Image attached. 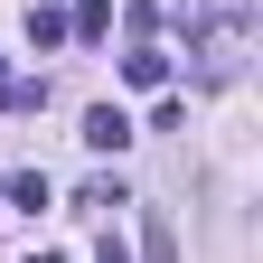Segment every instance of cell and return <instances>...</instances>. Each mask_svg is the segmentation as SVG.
I'll use <instances>...</instances> for the list:
<instances>
[{"label": "cell", "instance_id": "1", "mask_svg": "<svg viewBox=\"0 0 263 263\" xmlns=\"http://www.w3.org/2000/svg\"><path fill=\"white\" fill-rule=\"evenodd\" d=\"M85 141H94V151H122V141H132V113H122V104H94V113H85Z\"/></svg>", "mask_w": 263, "mask_h": 263}, {"label": "cell", "instance_id": "2", "mask_svg": "<svg viewBox=\"0 0 263 263\" xmlns=\"http://www.w3.org/2000/svg\"><path fill=\"white\" fill-rule=\"evenodd\" d=\"M122 85L160 94V85H170V57H160V47H132V57H122Z\"/></svg>", "mask_w": 263, "mask_h": 263}, {"label": "cell", "instance_id": "3", "mask_svg": "<svg viewBox=\"0 0 263 263\" xmlns=\"http://www.w3.org/2000/svg\"><path fill=\"white\" fill-rule=\"evenodd\" d=\"M113 28V0H76V10H66V38H104Z\"/></svg>", "mask_w": 263, "mask_h": 263}, {"label": "cell", "instance_id": "4", "mask_svg": "<svg viewBox=\"0 0 263 263\" xmlns=\"http://www.w3.org/2000/svg\"><path fill=\"white\" fill-rule=\"evenodd\" d=\"M38 104H47L38 76H0V113H38Z\"/></svg>", "mask_w": 263, "mask_h": 263}, {"label": "cell", "instance_id": "5", "mask_svg": "<svg viewBox=\"0 0 263 263\" xmlns=\"http://www.w3.org/2000/svg\"><path fill=\"white\" fill-rule=\"evenodd\" d=\"M0 207H47V170H19V179H0Z\"/></svg>", "mask_w": 263, "mask_h": 263}, {"label": "cell", "instance_id": "6", "mask_svg": "<svg viewBox=\"0 0 263 263\" xmlns=\"http://www.w3.org/2000/svg\"><path fill=\"white\" fill-rule=\"evenodd\" d=\"M28 47H38V57L66 47V10H28Z\"/></svg>", "mask_w": 263, "mask_h": 263}, {"label": "cell", "instance_id": "7", "mask_svg": "<svg viewBox=\"0 0 263 263\" xmlns=\"http://www.w3.org/2000/svg\"><path fill=\"white\" fill-rule=\"evenodd\" d=\"M141 254H151V263H170V254H179V235H170V216H160V207H151V226H141Z\"/></svg>", "mask_w": 263, "mask_h": 263}, {"label": "cell", "instance_id": "8", "mask_svg": "<svg viewBox=\"0 0 263 263\" xmlns=\"http://www.w3.org/2000/svg\"><path fill=\"white\" fill-rule=\"evenodd\" d=\"M122 28H132V47H151V28H160V0H132V10H122Z\"/></svg>", "mask_w": 263, "mask_h": 263}, {"label": "cell", "instance_id": "9", "mask_svg": "<svg viewBox=\"0 0 263 263\" xmlns=\"http://www.w3.org/2000/svg\"><path fill=\"white\" fill-rule=\"evenodd\" d=\"M94 263H132V245H122V235H104V245H94Z\"/></svg>", "mask_w": 263, "mask_h": 263}, {"label": "cell", "instance_id": "10", "mask_svg": "<svg viewBox=\"0 0 263 263\" xmlns=\"http://www.w3.org/2000/svg\"><path fill=\"white\" fill-rule=\"evenodd\" d=\"M0 76H10V57H0Z\"/></svg>", "mask_w": 263, "mask_h": 263}]
</instances>
